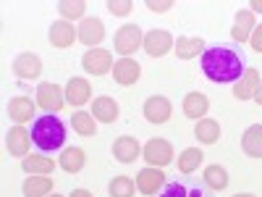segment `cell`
<instances>
[{"mask_svg":"<svg viewBox=\"0 0 262 197\" xmlns=\"http://www.w3.org/2000/svg\"><path fill=\"white\" fill-rule=\"evenodd\" d=\"M247 69V53L236 42H217L202 53V71L215 84H236Z\"/></svg>","mask_w":262,"mask_h":197,"instance_id":"1","label":"cell"},{"mask_svg":"<svg viewBox=\"0 0 262 197\" xmlns=\"http://www.w3.org/2000/svg\"><path fill=\"white\" fill-rule=\"evenodd\" d=\"M66 124L55 113H39L32 121V142L39 152H55L66 145Z\"/></svg>","mask_w":262,"mask_h":197,"instance_id":"2","label":"cell"},{"mask_svg":"<svg viewBox=\"0 0 262 197\" xmlns=\"http://www.w3.org/2000/svg\"><path fill=\"white\" fill-rule=\"evenodd\" d=\"M142 45H144V32L139 24H123L113 37V50L121 58H131Z\"/></svg>","mask_w":262,"mask_h":197,"instance_id":"3","label":"cell"},{"mask_svg":"<svg viewBox=\"0 0 262 197\" xmlns=\"http://www.w3.org/2000/svg\"><path fill=\"white\" fill-rule=\"evenodd\" d=\"M158 197H215V192H212L205 182H196V179H176V182H168Z\"/></svg>","mask_w":262,"mask_h":197,"instance_id":"4","label":"cell"},{"mask_svg":"<svg viewBox=\"0 0 262 197\" xmlns=\"http://www.w3.org/2000/svg\"><path fill=\"white\" fill-rule=\"evenodd\" d=\"M81 66H84V71L86 74H92V76H105V74H111L113 71V53L111 50H102V48H92V50H86L81 55Z\"/></svg>","mask_w":262,"mask_h":197,"instance_id":"5","label":"cell"},{"mask_svg":"<svg viewBox=\"0 0 262 197\" xmlns=\"http://www.w3.org/2000/svg\"><path fill=\"white\" fill-rule=\"evenodd\" d=\"M37 105L45 113H58L60 108L66 105V90H60V87L53 84V82H39V87H37Z\"/></svg>","mask_w":262,"mask_h":197,"instance_id":"6","label":"cell"},{"mask_svg":"<svg viewBox=\"0 0 262 197\" xmlns=\"http://www.w3.org/2000/svg\"><path fill=\"white\" fill-rule=\"evenodd\" d=\"M142 158L147 161V166H155V168H163L173 161V145L163 137H155L149 140L144 147H142Z\"/></svg>","mask_w":262,"mask_h":197,"instance_id":"7","label":"cell"},{"mask_svg":"<svg viewBox=\"0 0 262 197\" xmlns=\"http://www.w3.org/2000/svg\"><path fill=\"white\" fill-rule=\"evenodd\" d=\"M142 48L152 58H163L165 53H170L173 48H176V40H173V34L165 32V29H149L144 34V45Z\"/></svg>","mask_w":262,"mask_h":197,"instance_id":"8","label":"cell"},{"mask_svg":"<svg viewBox=\"0 0 262 197\" xmlns=\"http://www.w3.org/2000/svg\"><path fill=\"white\" fill-rule=\"evenodd\" d=\"M48 40H50V45L58 48V50H66V48H71L74 42L79 40V29L71 24V21H53L50 24V32H48Z\"/></svg>","mask_w":262,"mask_h":197,"instance_id":"9","label":"cell"},{"mask_svg":"<svg viewBox=\"0 0 262 197\" xmlns=\"http://www.w3.org/2000/svg\"><path fill=\"white\" fill-rule=\"evenodd\" d=\"M142 113H144V119L149 124H165L173 116V105H170V100L165 95H152V97L144 100Z\"/></svg>","mask_w":262,"mask_h":197,"instance_id":"10","label":"cell"},{"mask_svg":"<svg viewBox=\"0 0 262 197\" xmlns=\"http://www.w3.org/2000/svg\"><path fill=\"white\" fill-rule=\"evenodd\" d=\"M79 42H84L86 48H100V42L105 40V24L97 18V16H86L79 21Z\"/></svg>","mask_w":262,"mask_h":197,"instance_id":"11","label":"cell"},{"mask_svg":"<svg viewBox=\"0 0 262 197\" xmlns=\"http://www.w3.org/2000/svg\"><path fill=\"white\" fill-rule=\"evenodd\" d=\"M163 187H165V173H163V168L147 166V168H142V171L137 173V189H139L142 194H147V197L160 194Z\"/></svg>","mask_w":262,"mask_h":197,"instance_id":"12","label":"cell"},{"mask_svg":"<svg viewBox=\"0 0 262 197\" xmlns=\"http://www.w3.org/2000/svg\"><path fill=\"white\" fill-rule=\"evenodd\" d=\"M90 100H92L90 82H86L84 76H71L69 84H66V103H69L71 108H79V111H81V105H86Z\"/></svg>","mask_w":262,"mask_h":197,"instance_id":"13","label":"cell"},{"mask_svg":"<svg viewBox=\"0 0 262 197\" xmlns=\"http://www.w3.org/2000/svg\"><path fill=\"white\" fill-rule=\"evenodd\" d=\"M13 74L24 82H32L42 74V58L37 53H18L13 58Z\"/></svg>","mask_w":262,"mask_h":197,"instance_id":"14","label":"cell"},{"mask_svg":"<svg viewBox=\"0 0 262 197\" xmlns=\"http://www.w3.org/2000/svg\"><path fill=\"white\" fill-rule=\"evenodd\" d=\"M6 147L13 158H27L32 147V131H27L24 126H11L6 137Z\"/></svg>","mask_w":262,"mask_h":197,"instance_id":"15","label":"cell"},{"mask_svg":"<svg viewBox=\"0 0 262 197\" xmlns=\"http://www.w3.org/2000/svg\"><path fill=\"white\" fill-rule=\"evenodd\" d=\"M254 13L249 8H242V11H236L233 16V27H231V37L236 45H244V42H249L252 32H254Z\"/></svg>","mask_w":262,"mask_h":197,"instance_id":"16","label":"cell"},{"mask_svg":"<svg viewBox=\"0 0 262 197\" xmlns=\"http://www.w3.org/2000/svg\"><path fill=\"white\" fill-rule=\"evenodd\" d=\"M113 79H116V84H121V87H131V84H137L139 82V76H142V66L134 61V58H121V61H116V66H113Z\"/></svg>","mask_w":262,"mask_h":197,"instance_id":"17","label":"cell"},{"mask_svg":"<svg viewBox=\"0 0 262 197\" xmlns=\"http://www.w3.org/2000/svg\"><path fill=\"white\" fill-rule=\"evenodd\" d=\"M113 158L118 163H134L137 158H142V145L137 137L131 134H123L113 142Z\"/></svg>","mask_w":262,"mask_h":197,"instance_id":"18","label":"cell"},{"mask_svg":"<svg viewBox=\"0 0 262 197\" xmlns=\"http://www.w3.org/2000/svg\"><path fill=\"white\" fill-rule=\"evenodd\" d=\"M34 111H37V100H32L27 95H18L8 103V116L16 121V126H24L27 121H32Z\"/></svg>","mask_w":262,"mask_h":197,"instance_id":"19","label":"cell"},{"mask_svg":"<svg viewBox=\"0 0 262 197\" xmlns=\"http://www.w3.org/2000/svg\"><path fill=\"white\" fill-rule=\"evenodd\" d=\"M259 84H262L259 71H257V69H247V74L233 84V97L242 100V103H244V100H254V95H257V90H259Z\"/></svg>","mask_w":262,"mask_h":197,"instance_id":"20","label":"cell"},{"mask_svg":"<svg viewBox=\"0 0 262 197\" xmlns=\"http://www.w3.org/2000/svg\"><path fill=\"white\" fill-rule=\"evenodd\" d=\"M181 108H184V116L200 121V119H205V113L210 111V100H207L205 92H186Z\"/></svg>","mask_w":262,"mask_h":197,"instance_id":"21","label":"cell"},{"mask_svg":"<svg viewBox=\"0 0 262 197\" xmlns=\"http://www.w3.org/2000/svg\"><path fill=\"white\" fill-rule=\"evenodd\" d=\"M205 50H207V45H205L202 37H179L176 40V48H173V53H176L181 61L200 58Z\"/></svg>","mask_w":262,"mask_h":197,"instance_id":"22","label":"cell"},{"mask_svg":"<svg viewBox=\"0 0 262 197\" xmlns=\"http://www.w3.org/2000/svg\"><path fill=\"white\" fill-rule=\"evenodd\" d=\"M118 113H121V108H118V103H116L113 97H107V95L95 97V103H92V116H95L97 121L113 124V121L118 119Z\"/></svg>","mask_w":262,"mask_h":197,"instance_id":"23","label":"cell"},{"mask_svg":"<svg viewBox=\"0 0 262 197\" xmlns=\"http://www.w3.org/2000/svg\"><path fill=\"white\" fill-rule=\"evenodd\" d=\"M21 168L32 173V176H50L55 171V161L48 155H27V158H21Z\"/></svg>","mask_w":262,"mask_h":197,"instance_id":"24","label":"cell"},{"mask_svg":"<svg viewBox=\"0 0 262 197\" xmlns=\"http://www.w3.org/2000/svg\"><path fill=\"white\" fill-rule=\"evenodd\" d=\"M242 150L249 158H262V124H252L242 134Z\"/></svg>","mask_w":262,"mask_h":197,"instance_id":"25","label":"cell"},{"mask_svg":"<svg viewBox=\"0 0 262 197\" xmlns=\"http://www.w3.org/2000/svg\"><path fill=\"white\" fill-rule=\"evenodd\" d=\"M202 182H205L212 192H221V189L228 187V171H226L221 163H210V166H205V171H202Z\"/></svg>","mask_w":262,"mask_h":197,"instance_id":"26","label":"cell"},{"mask_svg":"<svg viewBox=\"0 0 262 197\" xmlns=\"http://www.w3.org/2000/svg\"><path fill=\"white\" fill-rule=\"evenodd\" d=\"M194 137L200 140L202 145H215L221 140V124L215 119H200L194 126Z\"/></svg>","mask_w":262,"mask_h":197,"instance_id":"27","label":"cell"},{"mask_svg":"<svg viewBox=\"0 0 262 197\" xmlns=\"http://www.w3.org/2000/svg\"><path fill=\"white\" fill-rule=\"evenodd\" d=\"M86 163V155H84V150L81 147H66L63 150V155L58 158V166L66 171V173H79Z\"/></svg>","mask_w":262,"mask_h":197,"instance_id":"28","label":"cell"},{"mask_svg":"<svg viewBox=\"0 0 262 197\" xmlns=\"http://www.w3.org/2000/svg\"><path fill=\"white\" fill-rule=\"evenodd\" d=\"M24 197H48L53 192V179L50 176H27V182L21 184Z\"/></svg>","mask_w":262,"mask_h":197,"instance_id":"29","label":"cell"},{"mask_svg":"<svg viewBox=\"0 0 262 197\" xmlns=\"http://www.w3.org/2000/svg\"><path fill=\"white\" fill-rule=\"evenodd\" d=\"M202 161H205V152H202L200 147H186V150L181 152V155H179V173L189 176V173L200 171Z\"/></svg>","mask_w":262,"mask_h":197,"instance_id":"30","label":"cell"},{"mask_svg":"<svg viewBox=\"0 0 262 197\" xmlns=\"http://www.w3.org/2000/svg\"><path fill=\"white\" fill-rule=\"evenodd\" d=\"M71 126L81 137H95L97 134V119L92 116V111H76L71 116Z\"/></svg>","mask_w":262,"mask_h":197,"instance_id":"31","label":"cell"},{"mask_svg":"<svg viewBox=\"0 0 262 197\" xmlns=\"http://www.w3.org/2000/svg\"><path fill=\"white\" fill-rule=\"evenodd\" d=\"M58 13L66 21H74V18H86V3L84 0H60L58 3Z\"/></svg>","mask_w":262,"mask_h":197,"instance_id":"32","label":"cell"},{"mask_svg":"<svg viewBox=\"0 0 262 197\" xmlns=\"http://www.w3.org/2000/svg\"><path fill=\"white\" fill-rule=\"evenodd\" d=\"M134 189H137V182L131 176H116L111 184H107L111 197H134Z\"/></svg>","mask_w":262,"mask_h":197,"instance_id":"33","label":"cell"},{"mask_svg":"<svg viewBox=\"0 0 262 197\" xmlns=\"http://www.w3.org/2000/svg\"><path fill=\"white\" fill-rule=\"evenodd\" d=\"M131 8H134L131 0H107V11H111L113 16H128Z\"/></svg>","mask_w":262,"mask_h":197,"instance_id":"34","label":"cell"},{"mask_svg":"<svg viewBox=\"0 0 262 197\" xmlns=\"http://www.w3.org/2000/svg\"><path fill=\"white\" fill-rule=\"evenodd\" d=\"M144 6H147L152 13H165V11H170L176 3H173V0H147Z\"/></svg>","mask_w":262,"mask_h":197,"instance_id":"35","label":"cell"},{"mask_svg":"<svg viewBox=\"0 0 262 197\" xmlns=\"http://www.w3.org/2000/svg\"><path fill=\"white\" fill-rule=\"evenodd\" d=\"M249 45H252L254 53H262V24L254 27V32H252V37H249Z\"/></svg>","mask_w":262,"mask_h":197,"instance_id":"36","label":"cell"},{"mask_svg":"<svg viewBox=\"0 0 262 197\" xmlns=\"http://www.w3.org/2000/svg\"><path fill=\"white\" fill-rule=\"evenodd\" d=\"M69 197H95V194H92L90 189H74V192H71Z\"/></svg>","mask_w":262,"mask_h":197,"instance_id":"37","label":"cell"},{"mask_svg":"<svg viewBox=\"0 0 262 197\" xmlns=\"http://www.w3.org/2000/svg\"><path fill=\"white\" fill-rule=\"evenodd\" d=\"M249 11H262V0H252V3H249Z\"/></svg>","mask_w":262,"mask_h":197,"instance_id":"38","label":"cell"},{"mask_svg":"<svg viewBox=\"0 0 262 197\" xmlns=\"http://www.w3.org/2000/svg\"><path fill=\"white\" fill-rule=\"evenodd\" d=\"M254 103L262 105V84H259V90H257V95H254Z\"/></svg>","mask_w":262,"mask_h":197,"instance_id":"39","label":"cell"},{"mask_svg":"<svg viewBox=\"0 0 262 197\" xmlns=\"http://www.w3.org/2000/svg\"><path fill=\"white\" fill-rule=\"evenodd\" d=\"M233 197H257V194H252V192H238V194H233Z\"/></svg>","mask_w":262,"mask_h":197,"instance_id":"40","label":"cell"},{"mask_svg":"<svg viewBox=\"0 0 262 197\" xmlns=\"http://www.w3.org/2000/svg\"><path fill=\"white\" fill-rule=\"evenodd\" d=\"M48 197H69V194H58V192H53V194H48Z\"/></svg>","mask_w":262,"mask_h":197,"instance_id":"41","label":"cell"}]
</instances>
